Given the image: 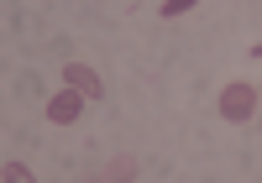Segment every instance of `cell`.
Instances as JSON below:
<instances>
[{
  "label": "cell",
  "mask_w": 262,
  "mask_h": 183,
  "mask_svg": "<svg viewBox=\"0 0 262 183\" xmlns=\"http://www.w3.org/2000/svg\"><path fill=\"white\" fill-rule=\"evenodd\" d=\"M63 84H74L84 100H105V79L95 74L90 63H69V68H63Z\"/></svg>",
  "instance_id": "obj_3"
},
{
  "label": "cell",
  "mask_w": 262,
  "mask_h": 183,
  "mask_svg": "<svg viewBox=\"0 0 262 183\" xmlns=\"http://www.w3.org/2000/svg\"><path fill=\"white\" fill-rule=\"evenodd\" d=\"M100 178H137V157H116V163L105 168Z\"/></svg>",
  "instance_id": "obj_4"
},
{
  "label": "cell",
  "mask_w": 262,
  "mask_h": 183,
  "mask_svg": "<svg viewBox=\"0 0 262 183\" xmlns=\"http://www.w3.org/2000/svg\"><path fill=\"white\" fill-rule=\"evenodd\" d=\"M0 178H6V183H32V168H27V163H6Z\"/></svg>",
  "instance_id": "obj_5"
},
{
  "label": "cell",
  "mask_w": 262,
  "mask_h": 183,
  "mask_svg": "<svg viewBox=\"0 0 262 183\" xmlns=\"http://www.w3.org/2000/svg\"><path fill=\"white\" fill-rule=\"evenodd\" d=\"M215 110H221V121H231V126H247V121L257 116V84H247V79H231V84L221 89V100H215Z\"/></svg>",
  "instance_id": "obj_1"
},
{
  "label": "cell",
  "mask_w": 262,
  "mask_h": 183,
  "mask_svg": "<svg viewBox=\"0 0 262 183\" xmlns=\"http://www.w3.org/2000/svg\"><path fill=\"white\" fill-rule=\"evenodd\" d=\"M79 116H84V95H79L74 84H69V89H58V95L48 100V121H53V126H74Z\"/></svg>",
  "instance_id": "obj_2"
},
{
  "label": "cell",
  "mask_w": 262,
  "mask_h": 183,
  "mask_svg": "<svg viewBox=\"0 0 262 183\" xmlns=\"http://www.w3.org/2000/svg\"><path fill=\"white\" fill-rule=\"evenodd\" d=\"M194 6H200V0H163V16L173 21V16H184V11H194Z\"/></svg>",
  "instance_id": "obj_6"
}]
</instances>
